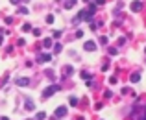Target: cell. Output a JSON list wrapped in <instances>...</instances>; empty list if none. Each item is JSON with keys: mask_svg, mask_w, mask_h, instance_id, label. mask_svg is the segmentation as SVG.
Masks as SVG:
<instances>
[{"mask_svg": "<svg viewBox=\"0 0 146 120\" xmlns=\"http://www.w3.org/2000/svg\"><path fill=\"white\" fill-rule=\"evenodd\" d=\"M0 120H9V118H6V117H4V118H0Z\"/></svg>", "mask_w": 146, "mask_h": 120, "instance_id": "cell-14", "label": "cell"}, {"mask_svg": "<svg viewBox=\"0 0 146 120\" xmlns=\"http://www.w3.org/2000/svg\"><path fill=\"white\" fill-rule=\"evenodd\" d=\"M43 44H44V48H48V46L52 44V39H44V42H43Z\"/></svg>", "mask_w": 146, "mask_h": 120, "instance_id": "cell-9", "label": "cell"}, {"mask_svg": "<svg viewBox=\"0 0 146 120\" xmlns=\"http://www.w3.org/2000/svg\"><path fill=\"white\" fill-rule=\"evenodd\" d=\"M9 2H11V4H19V0H9Z\"/></svg>", "mask_w": 146, "mask_h": 120, "instance_id": "cell-13", "label": "cell"}, {"mask_svg": "<svg viewBox=\"0 0 146 120\" xmlns=\"http://www.w3.org/2000/svg\"><path fill=\"white\" fill-rule=\"evenodd\" d=\"M19 13H22V15H26V13H28V9H26V7H21V9H19Z\"/></svg>", "mask_w": 146, "mask_h": 120, "instance_id": "cell-11", "label": "cell"}, {"mask_svg": "<svg viewBox=\"0 0 146 120\" xmlns=\"http://www.w3.org/2000/svg\"><path fill=\"white\" fill-rule=\"evenodd\" d=\"M76 0H65V7H72Z\"/></svg>", "mask_w": 146, "mask_h": 120, "instance_id": "cell-6", "label": "cell"}, {"mask_svg": "<svg viewBox=\"0 0 146 120\" xmlns=\"http://www.w3.org/2000/svg\"><path fill=\"white\" fill-rule=\"evenodd\" d=\"M46 22H48V24H52V22H54V15H48V17H46Z\"/></svg>", "mask_w": 146, "mask_h": 120, "instance_id": "cell-10", "label": "cell"}, {"mask_svg": "<svg viewBox=\"0 0 146 120\" xmlns=\"http://www.w3.org/2000/svg\"><path fill=\"white\" fill-rule=\"evenodd\" d=\"M37 59H39L41 63H46V61H50V54H39Z\"/></svg>", "mask_w": 146, "mask_h": 120, "instance_id": "cell-3", "label": "cell"}, {"mask_svg": "<svg viewBox=\"0 0 146 120\" xmlns=\"http://www.w3.org/2000/svg\"><path fill=\"white\" fill-rule=\"evenodd\" d=\"M46 118V113H37V120H44Z\"/></svg>", "mask_w": 146, "mask_h": 120, "instance_id": "cell-8", "label": "cell"}, {"mask_svg": "<svg viewBox=\"0 0 146 120\" xmlns=\"http://www.w3.org/2000/svg\"><path fill=\"white\" fill-rule=\"evenodd\" d=\"M85 50H94V42H87V44H85Z\"/></svg>", "mask_w": 146, "mask_h": 120, "instance_id": "cell-7", "label": "cell"}, {"mask_svg": "<svg viewBox=\"0 0 146 120\" xmlns=\"http://www.w3.org/2000/svg\"><path fill=\"white\" fill-rule=\"evenodd\" d=\"M76 103H78V100H76L74 96H72V98H70V105H76Z\"/></svg>", "mask_w": 146, "mask_h": 120, "instance_id": "cell-12", "label": "cell"}, {"mask_svg": "<svg viewBox=\"0 0 146 120\" xmlns=\"http://www.w3.org/2000/svg\"><path fill=\"white\" fill-rule=\"evenodd\" d=\"M65 113H67V109H65V107H59V109L56 111V115H57V117H65Z\"/></svg>", "mask_w": 146, "mask_h": 120, "instance_id": "cell-4", "label": "cell"}, {"mask_svg": "<svg viewBox=\"0 0 146 120\" xmlns=\"http://www.w3.org/2000/svg\"><path fill=\"white\" fill-rule=\"evenodd\" d=\"M15 83H17L19 87H26V85H30V78H17Z\"/></svg>", "mask_w": 146, "mask_h": 120, "instance_id": "cell-2", "label": "cell"}, {"mask_svg": "<svg viewBox=\"0 0 146 120\" xmlns=\"http://www.w3.org/2000/svg\"><path fill=\"white\" fill-rule=\"evenodd\" d=\"M56 91H59V85H52V87L44 89V92H43V98H48V96H52Z\"/></svg>", "mask_w": 146, "mask_h": 120, "instance_id": "cell-1", "label": "cell"}, {"mask_svg": "<svg viewBox=\"0 0 146 120\" xmlns=\"http://www.w3.org/2000/svg\"><path fill=\"white\" fill-rule=\"evenodd\" d=\"M33 107H35V105H33V102H32V100H26V109L33 111Z\"/></svg>", "mask_w": 146, "mask_h": 120, "instance_id": "cell-5", "label": "cell"}]
</instances>
